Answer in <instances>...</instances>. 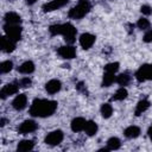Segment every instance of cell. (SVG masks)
I'll list each match as a JSON object with an SVG mask.
<instances>
[{"mask_svg":"<svg viewBox=\"0 0 152 152\" xmlns=\"http://www.w3.org/2000/svg\"><path fill=\"white\" fill-rule=\"evenodd\" d=\"M61 88H62V83L59 80H56V78H52L45 83V90L50 95L57 94L61 90Z\"/></svg>","mask_w":152,"mask_h":152,"instance_id":"cell-13","label":"cell"},{"mask_svg":"<svg viewBox=\"0 0 152 152\" xmlns=\"http://www.w3.org/2000/svg\"><path fill=\"white\" fill-rule=\"evenodd\" d=\"M100 112H101L102 118L109 119V118L112 116V114H113V106H112L110 103H108V102L102 103V104H101V108H100Z\"/></svg>","mask_w":152,"mask_h":152,"instance_id":"cell-26","label":"cell"},{"mask_svg":"<svg viewBox=\"0 0 152 152\" xmlns=\"http://www.w3.org/2000/svg\"><path fill=\"white\" fill-rule=\"evenodd\" d=\"M57 53L63 59H74L76 57V49L71 44H66V45L59 46L57 49Z\"/></svg>","mask_w":152,"mask_h":152,"instance_id":"cell-8","label":"cell"},{"mask_svg":"<svg viewBox=\"0 0 152 152\" xmlns=\"http://www.w3.org/2000/svg\"><path fill=\"white\" fill-rule=\"evenodd\" d=\"M63 139H64V133L61 129H55L46 134L44 142L50 146H56V145H59L63 141Z\"/></svg>","mask_w":152,"mask_h":152,"instance_id":"cell-6","label":"cell"},{"mask_svg":"<svg viewBox=\"0 0 152 152\" xmlns=\"http://www.w3.org/2000/svg\"><path fill=\"white\" fill-rule=\"evenodd\" d=\"M148 134H152V122H151V125H150V127H148V129H147V135Z\"/></svg>","mask_w":152,"mask_h":152,"instance_id":"cell-35","label":"cell"},{"mask_svg":"<svg viewBox=\"0 0 152 152\" xmlns=\"http://www.w3.org/2000/svg\"><path fill=\"white\" fill-rule=\"evenodd\" d=\"M140 133H141L140 128L138 126H134V125H131L124 129V135L128 139H135L140 135Z\"/></svg>","mask_w":152,"mask_h":152,"instance_id":"cell-19","label":"cell"},{"mask_svg":"<svg viewBox=\"0 0 152 152\" xmlns=\"http://www.w3.org/2000/svg\"><path fill=\"white\" fill-rule=\"evenodd\" d=\"M34 69H36V66L32 61H25L18 66V71L23 75H30L34 71Z\"/></svg>","mask_w":152,"mask_h":152,"instance_id":"cell-17","label":"cell"},{"mask_svg":"<svg viewBox=\"0 0 152 152\" xmlns=\"http://www.w3.org/2000/svg\"><path fill=\"white\" fill-rule=\"evenodd\" d=\"M142 40L145 43H152V28H148V30L145 31L144 37H142Z\"/></svg>","mask_w":152,"mask_h":152,"instance_id":"cell-32","label":"cell"},{"mask_svg":"<svg viewBox=\"0 0 152 152\" xmlns=\"http://www.w3.org/2000/svg\"><path fill=\"white\" fill-rule=\"evenodd\" d=\"M4 32L5 36L8 37L13 42H19L21 39V32L23 28L20 25H11V24H5L4 25Z\"/></svg>","mask_w":152,"mask_h":152,"instance_id":"cell-5","label":"cell"},{"mask_svg":"<svg viewBox=\"0 0 152 152\" xmlns=\"http://www.w3.org/2000/svg\"><path fill=\"white\" fill-rule=\"evenodd\" d=\"M120 68V64L118 62H110V63H107L104 65V71H109V72H118Z\"/></svg>","mask_w":152,"mask_h":152,"instance_id":"cell-29","label":"cell"},{"mask_svg":"<svg viewBox=\"0 0 152 152\" xmlns=\"http://www.w3.org/2000/svg\"><path fill=\"white\" fill-rule=\"evenodd\" d=\"M33 148H34V142H33V140H30V139L20 140L17 145L18 152H28V151H32Z\"/></svg>","mask_w":152,"mask_h":152,"instance_id":"cell-18","label":"cell"},{"mask_svg":"<svg viewBox=\"0 0 152 152\" xmlns=\"http://www.w3.org/2000/svg\"><path fill=\"white\" fill-rule=\"evenodd\" d=\"M86 122L87 120L82 116H77V118H74L71 120V124H70V127H71V131L77 133V132H82L84 129V126H86Z\"/></svg>","mask_w":152,"mask_h":152,"instance_id":"cell-15","label":"cell"},{"mask_svg":"<svg viewBox=\"0 0 152 152\" xmlns=\"http://www.w3.org/2000/svg\"><path fill=\"white\" fill-rule=\"evenodd\" d=\"M5 122H6V120H5V118H1V119H0V126H1V127H4V126L6 125Z\"/></svg>","mask_w":152,"mask_h":152,"instance_id":"cell-34","label":"cell"},{"mask_svg":"<svg viewBox=\"0 0 152 152\" xmlns=\"http://www.w3.org/2000/svg\"><path fill=\"white\" fill-rule=\"evenodd\" d=\"M140 12L144 14V15H151L152 14V7L150 6V5H142L141 7H140Z\"/></svg>","mask_w":152,"mask_h":152,"instance_id":"cell-31","label":"cell"},{"mask_svg":"<svg viewBox=\"0 0 152 152\" xmlns=\"http://www.w3.org/2000/svg\"><path fill=\"white\" fill-rule=\"evenodd\" d=\"M19 88H21L20 84H19V81H14V82L7 83L6 86H4V87L1 88V90H0V97H1L2 100H5L6 97L17 94V93L19 91Z\"/></svg>","mask_w":152,"mask_h":152,"instance_id":"cell-7","label":"cell"},{"mask_svg":"<svg viewBox=\"0 0 152 152\" xmlns=\"http://www.w3.org/2000/svg\"><path fill=\"white\" fill-rule=\"evenodd\" d=\"M132 80V76L128 71H125V72H121L119 75H116V83L120 86V87H126L129 84Z\"/></svg>","mask_w":152,"mask_h":152,"instance_id":"cell-23","label":"cell"},{"mask_svg":"<svg viewBox=\"0 0 152 152\" xmlns=\"http://www.w3.org/2000/svg\"><path fill=\"white\" fill-rule=\"evenodd\" d=\"M128 95V91L126 89V87H120L112 96V100L113 101H124Z\"/></svg>","mask_w":152,"mask_h":152,"instance_id":"cell-25","label":"cell"},{"mask_svg":"<svg viewBox=\"0 0 152 152\" xmlns=\"http://www.w3.org/2000/svg\"><path fill=\"white\" fill-rule=\"evenodd\" d=\"M12 69H13V62L12 61L7 59V61H4V62L0 63V74H2V75L4 74H7Z\"/></svg>","mask_w":152,"mask_h":152,"instance_id":"cell-28","label":"cell"},{"mask_svg":"<svg viewBox=\"0 0 152 152\" xmlns=\"http://www.w3.org/2000/svg\"><path fill=\"white\" fill-rule=\"evenodd\" d=\"M134 77L139 83H142L145 81H152V64L140 65L139 69L135 71Z\"/></svg>","mask_w":152,"mask_h":152,"instance_id":"cell-4","label":"cell"},{"mask_svg":"<svg viewBox=\"0 0 152 152\" xmlns=\"http://www.w3.org/2000/svg\"><path fill=\"white\" fill-rule=\"evenodd\" d=\"M37 128H38V124L34 120H32V119H27V120L23 121L18 126V133H20V134H28V133L34 132Z\"/></svg>","mask_w":152,"mask_h":152,"instance_id":"cell-9","label":"cell"},{"mask_svg":"<svg viewBox=\"0 0 152 152\" xmlns=\"http://www.w3.org/2000/svg\"><path fill=\"white\" fill-rule=\"evenodd\" d=\"M27 106V96L25 94H18L13 101H12V107L15 110H23Z\"/></svg>","mask_w":152,"mask_h":152,"instance_id":"cell-12","label":"cell"},{"mask_svg":"<svg viewBox=\"0 0 152 152\" xmlns=\"http://www.w3.org/2000/svg\"><path fill=\"white\" fill-rule=\"evenodd\" d=\"M150 26H151V23H150V20H148L147 18H145V17L139 18L138 21H137V27H138L139 30H141V31L148 30Z\"/></svg>","mask_w":152,"mask_h":152,"instance_id":"cell-27","label":"cell"},{"mask_svg":"<svg viewBox=\"0 0 152 152\" xmlns=\"http://www.w3.org/2000/svg\"><path fill=\"white\" fill-rule=\"evenodd\" d=\"M4 21H5V24L20 25L21 24V17L15 12H7L4 15Z\"/></svg>","mask_w":152,"mask_h":152,"instance_id":"cell-16","label":"cell"},{"mask_svg":"<svg viewBox=\"0 0 152 152\" xmlns=\"http://www.w3.org/2000/svg\"><path fill=\"white\" fill-rule=\"evenodd\" d=\"M150 106H151V103H150L148 100H146V99L140 100V101L137 103L135 109H134V114H135V116H139V115H141L142 113H145V112L150 108Z\"/></svg>","mask_w":152,"mask_h":152,"instance_id":"cell-21","label":"cell"},{"mask_svg":"<svg viewBox=\"0 0 152 152\" xmlns=\"http://www.w3.org/2000/svg\"><path fill=\"white\" fill-rule=\"evenodd\" d=\"M148 137H150V139H151V141H152V134H148Z\"/></svg>","mask_w":152,"mask_h":152,"instance_id":"cell-36","label":"cell"},{"mask_svg":"<svg viewBox=\"0 0 152 152\" xmlns=\"http://www.w3.org/2000/svg\"><path fill=\"white\" fill-rule=\"evenodd\" d=\"M95 40H96V37H95L94 34H91V33H88V32L82 33V34L80 36V38H78L80 45H81L84 50L90 49V48L94 45Z\"/></svg>","mask_w":152,"mask_h":152,"instance_id":"cell-10","label":"cell"},{"mask_svg":"<svg viewBox=\"0 0 152 152\" xmlns=\"http://www.w3.org/2000/svg\"><path fill=\"white\" fill-rule=\"evenodd\" d=\"M15 42H13V40H11L8 37H6V36H2L1 37V40H0V48H1V50L4 51V52H6V53H10V52H12V51H14L15 50Z\"/></svg>","mask_w":152,"mask_h":152,"instance_id":"cell-14","label":"cell"},{"mask_svg":"<svg viewBox=\"0 0 152 152\" xmlns=\"http://www.w3.org/2000/svg\"><path fill=\"white\" fill-rule=\"evenodd\" d=\"M49 32L51 36H62L66 44H72L76 40L77 34V30L71 23L53 24L49 27Z\"/></svg>","mask_w":152,"mask_h":152,"instance_id":"cell-2","label":"cell"},{"mask_svg":"<svg viewBox=\"0 0 152 152\" xmlns=\"http://www.w3.org/2000/svg\"><path fill=\"white\" fill-rule=\"evenodd\" d=\"M37 1H38V0H25L26 5H28V6H32V5H34Z\"/></svg>","mask_w":152,"mask_h":152,"instance_id":"cell-33","label":"cell"},{"mask_svg":"<svg viewBox=\"0 0 152 152\" xmlns=\"http://www.w3.org/2000/svg\"><path fill=\"white\" fill-rule=\"evenodd\" d=\"M121 147V140L118 137H110L107 140V148L108 151H115Z\"/></svg>","mask_w":152,"mask_h":152,"instance_id":"cell-24","label":"cell"},{"mask_svg":"<svg viewBox=\"0 0 152 152\" xmlns=\"http://www.w3.org/2000/svg\"><path fill=\"white\" fill-rule=\"evenodd\" d=\"M97 131H99L97 124H96L94 120H87L83 132H84L88 137H93V135H95V134L97 133Z\"/></svg>","mask_w":152,"mask_h":152,"instance_id":"cell-20","label":"cell"},{"mask_svg":"<svg viewBox=\"0 0 152 152\" xmlns=\"http://www.w3.org/2000/svg\"><path fill=\"white\" fill-rule=\"evenodd\" d=\"M115 82H116V74L104 71L103 77H102V87H110Z\"/></svg>","mask_w":152,"mask_h":152,"instance_id":"cell-22","label":"cell"},{"mask_svg":"<svg viewBox=\"0 0 152 152\" xmlns=\"http://www.w3.org/2000/svg\"><path fill=\"white\" fill-rule=\"evenodd\" d=\"M19 84H20L21 88H28L32 84V80L28 76H25V77H23V78L19 80Z\"/></svg>","mask_w":152,"mask_h":152,"instance_id":"cell-30","label":"cell"},{"mask_svg":"<svg viewBox=\"0 0 152 152\" xmlns=\"http://www.w3.org/2000/svg\"><path fill=\"white\" fill-rule=\"evenodd\" d=\"M68 2H69V0H51L46 4H44L42 8L44 12H52V11H57V10L64 7Z\"/></svg>","mask_w":152,"mask_h":152,"instance_id":"cell-11","label":"cell"},{"mask_svg":"<svg viewBox=\"0 0 152 152\" xmlns=\"http://www.w3.org/2000/svg\"><path fill=\"white\" fill-rule=\"evenodd\" d=\"M91 10V4L89 0H80L74 7H71L68 12V15L70 19L80 20L83 17H86Z\"/></svg>","mask_w":152,"mask_h":152,"instance_id":"cell-3","label":"cell"},{"mask_svg":"<svg viewBox=\"0 0 152 152\" xmlns=\"http://www.w3.org/2000/svg\"><path fill=\"white\" fill-rule=\"evenodd\" d=\"M57 101L48 99H34L30 106V114L33 118L51 116L57 109Z\"/></svg>","mask_w":152,"mask_h":152,"instance_id":"cell-1","label":"cell"}]
</instances>
